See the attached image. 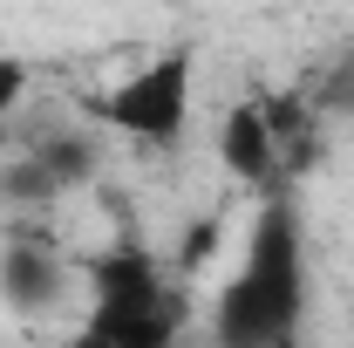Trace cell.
Masks as SVG:
<instances>
[{
    "instance_id": "obj_6",
    "label": "cell",
    "mask_w": 354,
    "mask_h": 348,
    "mask_svg": "<svg viewBox=\"0 0 354 348\" xmlns=\"http://www.w3.org/2000/svg\"><path fill=\"white\" fill-rule=\"evenodd\" d=\"M21 96H28V69H21V55H0V123L21 110Z\"/></svg>"
},
{
    "instance_id": "obj_3",
    "label": "cell",
    "mask_w": 354,
    "mask_h": 348,
    "mask_svg": "<svg viewBox=\"0 0 354 348\" xmlns=\"http://www.w3.org/2000/svg\"><path fill=\"white\" fill-rule=\"evenodd\" d=\"M198 110V55L191 48H157L143 55L130 76H116V89L102 96V123L130 143H177L191 130Z\"/></svg>"
},
{
    "instance_id": "obj_7",
    "label": "cell",
    "mask_w": 354,
    "mask_h": 348,
    "mask_svg": "<svg viewBox=\"0 0 354 348\" xmlns=\"http://www.w3.org/2000/svg\"><path fill=\"white\" fill-rule=\"evenodd\" d=\"M279 348H320V342H279Z\"/></svg>"
},
{
    "instance_id": "obj_4",
    "label": "cell",
    "mask_w": 354,
    "mask_h": 348,
    "mask_svg": "<svg viewBox=\"0 0 354 348\" xmlns=\"http://www.w3.org/2000/svg\"><path fill=\"white\" fill-rule=\"evenodd\" d=\"M62 287H68V273H62V260L48 246L14 239L0 253V301L14 307V314H48V307L62 301Z\"/></svg>"
},
{
    "instance_id": "obj_5",
    "label": "cell",
    "mask_w": 354,
    "mask_h": 348,
    "mask_svg": "<svg viewBox=\"0 0 354 348\" xmlns=\"http://www.w3.org/2000/svg\"><path fill=\"white\" fill-rule=\"evenodd\" d=\"M218 150H225V164H232V177H245V184H266L272 177V164H279V130H272L266 103H232L225 110Z\"/></svg>"
},
{
    "instance_id": "obj_1",
    "label": "cell",
    "mask_w": 354,
    "mask_h": 348,
    "mask_svg": "<svg viewBox=\"0 0 354 348\" xmlns=\"http://www.w3.org/2000/svg\"><path fill=\"white\" fill-rule=\"evenodd\" d=\"M307 314H313V246H307V218L293 198H266L239 260L225 266L218 294H212V348H279V342H307Z\"/></svg>"
},
{
    "instance_id": "obj_2",
    "label": "cell",
    "mask_w": 354,
    "mask_h": 348,
    "mask_svg": "<svg viewBox=\"0 0 354 348\" xmlns=\"http://www.w3.org/2000/svg\"><path fill=\"white\" fill-rule=\"evenodd\" d=\"M177 342V301L150 253L109 246L88 266V314L68 348H171Z\"/></svg>"
}]
</instances>
